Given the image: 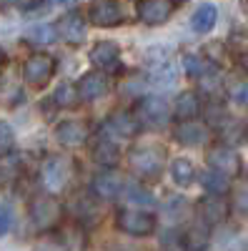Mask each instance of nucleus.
I'll return each instance as SVG.
<instances>
[{
  "label": "nucleus",
  "mask_w": 248,
  "mask_h": 251,
  "mask_svg": "<svg viewBox=\"0 0 248 251\" xmlns=\"http://www.w3.org/2000/svg\"><path fill=\"white\" fill-rule=\"evenodd\" d=\"M241 8H243V10L248 13V0H241Z\"/></svg>",
  "instance_id": "39"
},
{
  "label": "nucleus",
  "mask_w": 248,
  "mask_h": 251,
  "mask_svg": "<svg viewBox=\"0 0 248 251\" xmlns=\"http://www.w3.org/2000/svg\"><path fill=\"white\" fill-rule=\"evenodd\" d=\"M171 178L176 186H191L196 181V166L188 158H176L171 163Z\"/></svg>",
  "instance_id": "22"
},
{
  "label": "nucleus",
  "mask_w": 248,
  "mask_h": 251,
  "mask_svg": "<svg viewBox=\"0 0 248 251\" xmlns=\"http://www.w3.org/2000/svg\"><path fill=\"white\" fill-rule=\"evenodd\" d=\"M201 183H203V188L208 194H218V196H223V194H228V188H231V183H228V176H223V174H218V171H205L203 176H201Z\"/></svg>",
  "instance_id": "24"
},
{
  "label": "nucleus",
  "mask_w": 248,
  "mask_h": 251,
  "mask_svg": "<svg viewBox=\"0 0 248 251\" xmlns=\"http://www.w3.org/2000/svg\"><path fill=\"white\" fill-rule=\"evenodd\" d=\"M90 131H88V126L83 123V121H63L58 126V131H55V138L68 146V149H78V146H83L88 141Z\"/></svg>",
  "instance_id": "16"
},
{
  "label": "nucleus",
  "mask_w": 248,
  "mask_h": 251,
  "mask_svg": "<svg viewBox=\"0 0 248 251\" xmlns=\"http://www.w3.org/2000/svg\"><path fill=\"white\" fill-rule=\"evenodd\" d=\"M90 63L98 71H115L120 63V48L111 40H100L90 50Z\"/></svg>",
  "instance_id": "15"
},
{
  "label": "nucleus",
  "mask_w": 248,
  "mask_h": 251,
  "mask_svg": "<svg viewBox=\"0 0 248 251\" xmlns=\"http://www.w3.org/2000/svg\"><path fill=\"white\" fill-rule=\"evenodd\" d=\"M218 20V8L213 3H203L201 8H196V13L191 15V28L196 33H208Z\"/></svg>",
  "instance_id": "20"
},
{
  "label": "nucleus",
  "mask_w": 248,
  "mask_h": 251,
  "mask_svg": "<svg viewBox=\"0 0 248 251\" xmlns=\"http://www.w3.org/2000/svg\"><path fill=\"white\" fill-rule=\"evenodd\" d=\"M221 138L228 146H241L248 141V123L243 121H228L225 126H221Z\"/></svg>",
  "instance_id": "23"
},
{
  "label": "nucleus",
  "mask_w": 248,
  "mask_h": 251,
  "mask_svg": "<svg viewBox=\"0 0 248 251\" xmlns=\"http://www.w3.org/2000/svg\"><path fill=\"white\" fill-rule=\"evenodd\" d=\"M5 60H8V58H5V50H3V48H0V71H3V68H5Z\"/></svg>",
  "instance_id": "38"
},
{
  "label": "nucleus",
  "mask_w": 248,
  "mask_h": 251,
  "mask_svg": "<svg viewBox=\"0 0 248 251\" xmlns=\"http://www.w3.org/2000/svg\"><path fill=\"white\" fill-rule=\"evenodd\" d=\"M123 196H126L131 203H135V206H148V203H153V196H151L143 186H138V183H126V186H123Z\"/></svg>",
  "instance_id": "28"
},
{
  "label": "nucleus",
  "mask_w": 248,
  "mask_h": 251,
  "mask_svg": "<svg viewBox=\"0 0 248 251\" xmlns=\"http://www.w3.org/2000/svg\"><path fill=\"white\" fill-rule=\"evenodd\" d=\"M185 211H188V203H185L183 196H171L168 201L163 203V214L168 216L171 221H180L185 216Z\"/></svg>",
  "instance_id": "30"
},
{
  "label": "nucleus",
  "mask_w": 248,
  "mask_h": 251,
  "mask_svg": "<svg viewBox=\"0 0 248 251\" xmlns=\"http://www.w3.org/2000/svg\"><path fill=\"white\" fill-rule=\"evenodd\" d=\"M205 161H208V166L213 171L228 176V178L241 174V156L233 149H228V146H216V149H211L205 153Z\"/></svg>",
  "instance_id": "11"
},
{
  "label": "nucleus",
  "mask_w": 248,
  "mask_h": 251,
  "mask_svg": "<svg viewBox=\"0 0 248 251\" xmlns=\"http://www.w3.org/2000/svg\"><path fill=\"white\" fill-rule=\"evenodd\" d=\"M73 174H75V166L70 158L66 156H50L45 158L43 169H40V178H43V186L48 191H66L73 181Z\"/></svg>",
  "instance_id": "2"
},
{
  "label": "nucleus",
  "mask_w": 248,
  "mask_h": 251,
  "mask_svg": "<svg viewBox=\"0 0 248 251\" xmlns=\"http://www.w3.org/2000/svg\"><path fill=\"white\" fill-rule=\"evenodd\" d=\"M238 66H241V68L248 73V50H246V53H241V58H238Z\"/></svg>",
  "instance_id": "37"
},
{
  "label": "nucleus",
  "mask_w": 248,
  "mask_h": 251,
  "mask_svg": "<svg viewBox=\"0 0 248 251\" xmlns=\"http://www.w3.org/2000/svg\"><path fill=\"white\" fill-rule=\"evenodd\" d=\"M78 96H80V100H86V103H90V100H98V98H103L108 91H111V78L103 73V71H88L86 75H80V80H78Z\"/></svg>",
  "instance_id": "9"
},
{
  "label": "nucleus",
  "mask_w": 248,
  "mask_h": 251,
  "mask_svg": "<svg viewBox=\"0 0 248 251\" xmlns=\"http://www.w3.org/2000/svg\"><path fill=\"white\" fill-rule=\"evenodd\" d=\"M176 0H135V15L146 25H163L176 13Z\"/></svg>",
  "instance_id": "7"
},
{
  "label": "nucleus",
  "mask_w": 248,
  "mask_h": 251,
  "mask_svg": "<svg viewBox=\"0 0 248 251\" xmlns=\"http://www.w3.org/2000/svg\"><path fill=\"white\" fill-rule=\"evenodd\" d=\"M13 208L8 203H0V236H5L10 228H13Z\"/></svg>",
  "instance_id": "33"
},
{
  "label": "nucleus",
  "mask_w": 248,
  "mask_h": 251,
  "mask_svg": "<svg viewBox=\"0 0 248 251\" xmlns=\"http://www.w3.org/2000/svg\"><path fill=\"white\" fill-rule=\"evenodd\" d=\"M231 100L236 103V106L248 108V83H236V86L231 88Z\"/></svg>",
  "instance_id": "34"
},
{
  "label": "nucleus",
  "mask_w": 248,
  "mask_h": 251,
  "mask_svg": "<svg viewBox=\"0 0 248 251\" xmlns=\"http://www.w3.org/2000/svg\"><path fill=\"white\" fill-rule=\"evenodd\" d=\"M173 138L180 146H201L208 141V128L203 123H196V121H180L173 128Z\"/></svg>",
  "instance_id": "17"
},
{
  "label": "nucleus",
  "mask_w": 248,
  "mask_h": 251,
  "mask_svg": "<svg viewBox=\"0 0 248 251\" xmlns=\"http://www.w3.org/2000/svg\"><path fill=\"white\" fill-rule=\"evenodd\" d=\"M208 224L201 221V224H193L188 231L183 234V241L185 246H188V251H203L205 246H208Z\"/></svg>",
  "instance_id": "21"
},
{
  "label": "nucleus",
  "mask_w": 248,
  "mask_h": 251,
  "mask_svg": "<svg viewBox=\"0 0 248 251\" xmlns=\"http://www.w3.org/2000/svg\"><path fill=\"white\" fill-rule=\"evenodd\" d=\"M13 143H15L13 128H10L5 121H0V156L10 153V151H13Z\"/></svg>",
  "instance_id": "32"
},
{
  "label": "nucleus",
  "mask_w": 248,
  "mask_h": 251,
  "mask_svg": "<svg viewBox=\"0 0 248 251\" xmlns=\"http://www.w3.org/2000/svg\"><path fill=\"white\" fill-rule=\"evenodd\" d=\"M138 131H140V121L135 113H128V111L113 113L103 126V133H111L115 138H133Z\"/></svg>",
  "instance_id": "13"
},
{
  "label": "nucleus",
  "mask_w": 248,
  "mask_h": 251,
  "mask_svg": "<svg viewBox=\"0 0 248 251\" xmlns=\"http://www.w3.org/2000/svg\"><path fill=\"white\" fill-rule=\"evenodd\" d=\"M173 113H176L178 121H193V118L201 113V96H198L196 91H183V93L176 98Z\"/></svg>",
  "instance_id": "18"
},
{
  "label": "nucleus",
  "mask_w": 248,
  "mask_h": 251,
  "mask_svg": "<svg viewBox=\"0 0 248 251\" xmlns=\"http://www.w3.org/2000/svg\"><path fill=\"white\" fill-rule=\"evenodd\" d=\"M183 68H185V73H188L191 78H203L205 73L211 71L208 60L201 58V55H196V53H185V55H183Z\"/></svg>",
  "instance_id": "26"
},
{
  "label": "nucleus",
  "mask_w": 248,
  "mask_h": 251,
  "mask_svg": "<svg viewBox=\"0 0 248 251\" xmlns=\"http://www.w3.org/2000/svg\"><path fill=\"white\" fill-rule=\"evenodd\" d=\"M88 15L95 28H118L126 20V13H123V5L118 0H95Z\"/></svg>",
  "instance_id": "8"
},
{
  "label": "nucleus",
  "mask_w": 248,
  "mask_h": 251,
  "mask_svg": "<svg viewBox=\"0 0 248 251\" xmlns=\"http://www.w3.org/2000/svg\"><path fill=\"white\" fill-rule=\"evenodd\" d=\"M63 208L53 196H35L30 201V224L35 231H50L60 224Z\"/></svg>",
  "instance_id": "4"
},
{
  "label": "nucleus",
  "mask_w": 248,
  "mask_h": 251,
  "mask_svg": "<svg viewBox=\"0 0 248 251\" xmlns=\"http://www.w3.org/2000/svg\"><path fill=\"white\" fill-rule=\"evenodd\" d=\"M93 158H95V163L103 166V169H113V166H118L120 151H118L115 141H111V138L95 141V146H93Z\"/></svg>",
  "instance_id": "19"
},
{
  "label": "nucleus",
  "mask_w": 248,
  "mask_h": 251,
  "mask_svg": "<svg viewBox=\"0 0 248 251\" xmlns=\"http://www.w3.org/2000/svg\"><path fill=\"white\" fill-rule=\"evenodd\" d=\"M236 206H238V211H241L243 216H248V181L241 186V191H238V196H236Z\"/></svg>",
  "instance_id": "35"
},
{
  "label": "nucleus",
  "mask_w": 248,
  "mask_h": 251,
  "mask_svg": "<svg viewBox=\"0 0 248 251\" xmlns=\"http://www.w3.org/2000/svg\"><path fill=\"white\" fill-rule=\"evenodd\" d=\"M123 186H126V181H123V176L120 174H115V171H103V174H98L95 178H93V183H90V188H93V194L98 196V199H103V201H113V199H118L120 194H123Z\"/></svg>",
  "instance_id": "14"
},
{
  "label": "nucleus",
  "mask_w": 248,
  "mask_h": 251,
  "mask_svg": "<svg viewBox=\"0 0 248 251\" xmlns=\"http://www.w3.org/2000/svg\"><path fill=\"white\" fill-rule=\"evenodd\" d=\"M246 251H248V249H246Z\"/></svg>",
  "instance_id": "40"
},
{
  "label": "nucleus",
  "mask_w": 248,
  "mask_h": 251,
  "mask_svg": "<svg viewBox=\"0 0 248 251\" xmlns=\"http://www.w3.org/2000/svg\"><path fill=\"white\" fill-rule=\"evenodd\" d=\"M165 149L160 143H146V146H138V149L131 151L128 161H131V169L135 176L146 178V181H153L163 174V166H165Z\"/></svg>",
  "instance_id": "1"
},
{
  "label": "nucleus",
  "mask_w": 248,
  "mask_h": 251,
  "mask_svg": "<svg viewBox=\"0 0 248 251\" xmlns=\"http://www.w3.org/2000/svg\"><path fill=\"white\" fill-rule=\"evenodd\" d=\"M55 73V58L50 53H33L23 66V80L33 88H45Z\"/></svg>",
  "instance_id": "5"
},
{
  "label": "nucleus",
  "mask_w": 248,
  "mask_h": 251,
  "mask_svg": "<svg viewBox=\"0 0 248 251\" xmlns=\"http://www.w3.org/2000/svg\"><path fill=\"white\" fill-rule=\"evenodd\" d=\"M18 174H20V161H18L15 156H10V153L0 156V183L15 181Z\"/></svg>",
  "instance_id": "27"
},
{
  "label": "nucleus",
  "mask_w": 248,
  "mask_h": 251,
  "mask_svg": "<svg viewBox=\"0 0 248 251\" xmlns=\"http://www.w3.org/2000/svg\"><path fill=\"white\" fill-rule=\"evenodd\" d=\"M55 33L66 40V43L70 46H78L86 40L88 35V25H86V20H83V15L78 10H70L66 15H60L58 18V23H55Z\"/></svg>",
  "instance_id": "10"
},
{
  "label": "nucleus",
  "mask_w": 248,
  "mask_h": 251,
  "mask_svg": "<svg viewBox=\"0 0 248 251\" xmlns=\"http://www.w3.org/2000/svg\"><path fill=\"white\" fill-rule=\"evenodd\" d=\"M140 121V126H146V128H160V126L168 123L171 118V111H168V103H165L160 96H148L143 98L135 111H133Z\"/></svg>",
  "instance_id": "6"
},
{
  "label": "nucleus",
  "mask_w": 248,
  "mask_h": 251,
  "mask_svg": "<svg viewBox=\"0 0 248 251\" xmlns=\"http://www.w3.org/2000/svg\"><path fill=\"white\" fill-rule=\"evenodd\" d=\"M25 38L33 40L35 46H45V43H50V40L55 38V28H53V25H35V28L28 30Z\"/></svg>",
  "instance_id": "31"
},
{
  "label": "nucleus",
  "mask_w": 248,
  "mask_h": 251,
  "mask_svg": "<svg viewBox=\"0 0 248 251\" xmlns=\"http://www.w3.org/2000/svg\"><path fill=\"white\" fill-rule=\"evenodd\" d=\"M198 216L208 226H218L228 219V203H225V199L218 196V194H208L198 201Z\"/></svg>",
  "instance_id": "12"
},
{
  "label": "nucleus",
  "mask_w": 248,
  "mask_h": 251,
  "mask_svg": "<svg viewBox=\"0 0 248 251\" xmlns=\"http://www.w3.org/2000/svg\"><path fill=\"white\" fill-rule=\"evenodd\" d=\"M115 226L118 231L135 236V239H146L151 234H156V216L148 211H138V208H120L115 214Z\"/></svg>",
  "instance_id": "3"
},
{
  "label": "nucleus",
  "mask_w": 248,
  "mask_h": 251,
  "mask_svg": "<svg viewBox=\"0 0 248 251\" xmlns=\"http://www.w3.org/2000/svg\"><path fill=\"white\" fill-rule=\"evenodd\" d=\"M75 219L80 221V224H93V221H98V206H95V201H90V199H80L78 203H75Z\"/></svg>",
  "instance_id": "29"
},
{
  "label": "nucleus",
  "mask_w": 248,
  "mask_h": 251,
  "mask_svg": "<svg viewBox=\"0 0 248 251\" xmlns=\"http://www.w3.org/2000/svg\"><path fill=\"white\" fill-rule=\"evenodd\" d=\"M75 100H80V96H78V88L73 83H63V86H58L55 93H53V103L60 108H73Z\"/></svg>",
  "instance_id": "25"
},
{
  "label": "nucleus",
  "mask_w": 248,
  "mask_h": 251,
  "mask_svg": "<svg viewBox=\"0 0 248 251\" xmlns=\"http://www.w3.org/2000/svg\"><path fill=\"white\" fill-rule=\"evenodd\" d=\"M10 5H18V8H33L38 0H8Z\"/></svg>",
  "instance_id": "36"
}]
</instances>
